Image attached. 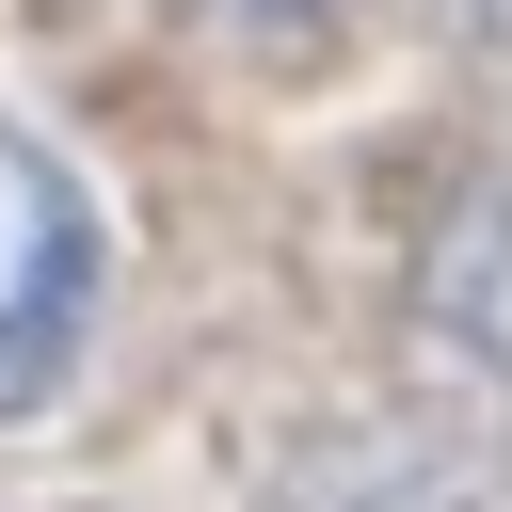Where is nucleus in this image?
<instances>
[{
  "label": "nucleus",
  "instance_id": "nucleus-1",
  "mask_svg": "<svg viewBox=\"0 0 512 512\" xmlns=\"http://www.w3.org/2000/svg\"><path fill=\"white\" fill-rule=\"evenodd\" d=\"M96 304H112V224L64 176V144H32L0 112V416H48L80 384Z\"/></svg>",
  "mask_w": 512,
  "mask_h": 512
},
{
  "label": "nucleus",
  "instance_id": "nucleus-2",
  "mask_svg": "<svg viewBox=\"0 0 512 512\" xmlns=\"http://www.w3.org/2000/svg\"><path fill=\"white\" fill-rule=\"evenodd\" d=\"M240 16H304V0H240Z\"/></svg>",
  "mask_w": 512,
  "mask_h": 512
}]
</instances>
